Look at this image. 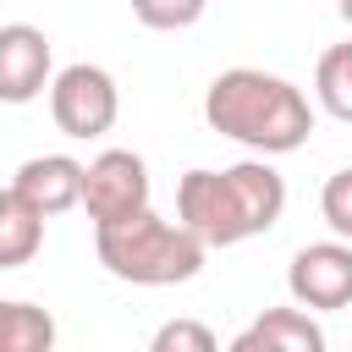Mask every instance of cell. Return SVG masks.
Segmentation results:
<instances>
[{
    "label": "cell",
    "mask_w": 352,
    "mask_h": 352,
    "mask_svg": "<svg viewBox=\"0 0 352 352\" xmlns=\"http://www.w3.org/2000/svg\"><path fill=\"white\" fill-rule=\"evenodd\" d=\"M38 248H44V214H33L16 187H0V270L33 264Z\"/></svg>",
    "instance_id": "9c48e42d"
},
{
    "label": "cell",
    "mask_w": 352,
    "mask_h": 352,
    "mask_svg": "<svg viewBox=\"0 0 352 352\" xmlns=\"http://www.w3.org/2000/svg\"><path fill=\"white\" fill-rule=\"evenodd\" d=\"M50 88V38L33 22L0 28V104H33Z\"/></svg>",
    "instance_id": "52a82bcc"
},
{
    "label": "cell",
    "mask_w": 352,
    "mask_h": 352,
    "mask_svg": "<svg viewBox=\"0 0 352 352\" xmlns=\"http://www.w3.org/2000/svg\"><path fill=\"white\" fill-rule=\"evenodd\" d=\"M286 209V182L270 160H242L226 170H187L176 182V226L204 248H236L270 231Z\"/></svg>",
    "instance_id": "6da1fadb"
},
{
    "label": "cell",
    "mask_w": 352,
    "mask_h": 352,
    "mask_svg": "<svg viewBox=\"0 0 352 352\" xmlns=\"http://www.w3.org/2000/svg\"><path fill=\"white\" fill-rule=\"evenodd\" d=\"M336 11H341V22L352 28V0H336Z\"/></svg>",
    "instance_id": "e0dca14e"
},
{
    "label": "cell",
    "mask_w": 352,
    "mask_h": 352,
    "mask_svg": "<svg viewBox=\"0 0 352 352\" xmlns=\"http://www.w3.org/2000/svg\"><path fill=\"white\" fill-rule=\"evenodd\" d=\"M50 116H55V126L66 138H104L116 126V116H121L116 77L104 66H88V60L55 72V82H50Z\"/></svg>",
    "instance_id": "277c9868"
},
{
    "label": "cell",
    "mask_w": 352,
    "mask_h": 352,
    "mask_svg": "<svg viewBox=\"0 0 352 352\" xmlns=\"http://www.w3.org/2000/svg\"><path fill=\"white\" fill-rule=\"evenodd\" d=\"M314 94L336 121H352V44H330L314 66Z\"/></svg>",
    "instance_id": "7c38bea8"
},
{
    "label": "cell",
    "mask_w": 352,
    "mask_h": 352,
    "mask_svg": "<svg viewBox=\"0 0 352 352\" xmlns=\"http://www.w3.org/2000/svg\"><path fill=\"white\" fill-rule=\"evenodd\" d=\"M82 209L94 220V231L138 220L148 209V165L132 148H104L88 170H82Z\"/></svg>",
    "instance_id": "5b68a950"
},
{
    "label": "cell",
    "mask_w": 352,
    "mask_h": 352,
    "mask_svg": "<svg viewBox=\"0 0 352 352\" xmlns=\"http://www.w3.org/2000/svg\"><path fill=\"white\" fill-rule=\"evenodd\" d=\"M286 292L308 314L352 308V242H308L286 264Z\"/></svg>",
    "instance_id": "8992f818"
},
{
    "label": "cell",
    "mask_w": 352,
    "mask_h": 352,
    "mask_svg": "<svg viewBox=\"0 0 352 352\" xmlns=\"http://www.w3.org/2000/svg\"><path fill=\"white\" fill-rule=\"evenodd\" d=\"M148 352H220L214 330L204 319H165L148 341Z\"/></svg>",
    "instance_id": "5bb4252c"
},
{
    "label": "cell",
    "mask_w": 352,
    "mask_h": 352,
    "mask_svg": "<svg viewBox=\"0 0 352 352\" xmlns=\"http://www.w3.org/2000/svg\"><path fill=\"white\" fill-rule=\"evenodd\" d=\"M204 121L253 148V154H292L308 143L314 132V104L297 82L275 77V72H253V66H231L209 82L204 94Z\"/></svg>",
    "instance_id": "7a4b0ae2"
},
{
    "label": "cell",
    "mask_w": 352,
    "mask_h": 352,
    "mask_svg": "<svg viewBox=\"0 0 352 352\" xmlns=\"http://www.w3.org/2000/svg\"><path fill=\"white\" fill-rule=\"evenodd\" d=\"M253 330L275 346V352H324V330L308 308H264L253 319Z\"/></svg>",
    "instance_id": "8fae6325"
},
{
    "label": "cell",
    "mask_w": 352,
    "mask_h": 352,
    "mask_svg": "<svg viewBox=\"0 0 352 352\" xmlns=\"http://www.w3.org/2000/svg\"><path fill=\"white\" fill-rule=\"evenodd\" d=\"M82 170H88V165H77L72 154H33V160L16 170L11 187L22 192V204H28L33 214L55 220V214H66V209L82 204Z\"/></svg>",
    "instance_id": "ba28073f"
},
{
    "label": "cell",
    "mask_w": 352,
    "mask_h": 352,
    "mask_svg": "<svg viewBox=\"0 0 352 352\" xmlns=\"http://www.w3.org/2000/svg\"><path fill=\"white\" fill-rule=\"evenodd\" d=\"M0 352H55V319L38 302L0 297Z\"/></svg>",
    "instance_id": "30bf717a"
},
{
    "label": "cell",
    "mask_w": 352,
    "mask_h": 352,
    "mask_svg": "<svg viewBox=\"0 0 352 352\" xmlns=\"http://www.w3.org/2000/svg\"><path fill=\"white\" fill-rule=\"evenodd\" d=\"M94 253H99V264L116 280H132V286H176V280H192L204 270V253L209 248L187 226H170L154 209H143L138 220H121V226L94 231Z\"/></svg>",
    "instance_id": "3957f363"
},
{
    "label": "cell",
    "mask_w": 352,
    "mask_h": 352,
    "mask_svg": "<svg viewBox=\"0 0 352 352\" xmlns=\"http://www.w3.org/2000/svg\"><path fill=\"white\" fill-rule=\"evenodd\" d=\"M209 11V0H132V16L154 33H176V28H192L198 16Z\"/></svg>",
    "instance_id": "4fadbf2b"
},
{
    "label": "cell",
    "mask_w": 352,
    "mask_h": 352,
    "mask_svg": "<svg viewBox=\"0 0 352 352\" xmlns=\"http://www.w3.org/2000/svg\"><path fill=\"white\" fill-rule=\"evenodd\" d=\"M319 209H324V226H330L341 242H352V165H346V170H336V176L324 182Z\"/></svg>",
    "instance_id": "9a60e30c"
},
{
    "label": "cell",
    "mask_w": 352,
    "mask_h": 352,
    "mask_svg": "<svg viewBox=\"0 0 352 352\" xmlns=\"http://www.w3.org/2000/svg\"><path fill=\"white\" fill-rule=\"evenodd\" d=\"M226 352H275V346H270V341H264V336H258V330L248 324V330H242V336H236V341H231Z\"/></svg>",
    "instance_id": "2e32d148"
}]
</instances>
